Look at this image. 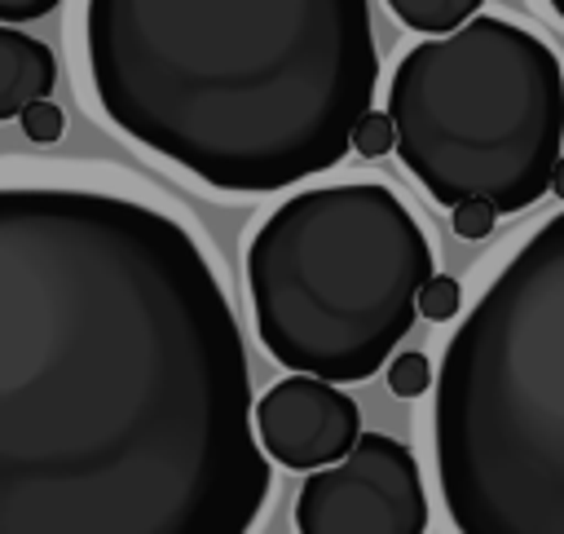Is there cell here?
Listing matches in <instances>:
<instances>
[{
    "mask_svg": "<svg viewBox=\"0 0 564 534\" xmlns=\"http://www.w3.org/2000/svg\"><path fill=\"white\" fill-rule=\"evenodd\" d=\"M449 216H454V234L458 238H485L494 229V221H498V212L485 199H463V203H454Z\"/></svg>",
    "mask_w": 564,
    "mask_h": 534,
    "instance_id": "cell-14",
    "label": "cell"
},
{
    "mask_svg": "<svg viewBox=\"0 0 564 534\" xmlns=\"http://www.w3.org/2000/svg\"><path fill=\"white\" fill-rule=\"evenodd\" d=\"M84 44L106 119L225 194L335 168L379 84L370 0H88Z\"/></svg>",
    "mask_w": 564,
    "mask_h": 534,
    "instance_id": "cell-2",
    "label": "cell"
},
{
    "mask_svg": "<svg viewBox=\"0 0 564 534\" xmlns=\"http://www.w3.org/2000/svg\"><path fill=\"white\" fill-rule=\"evenodd\" d=\"M397 154L410 177L454 207L485 199L524 212L551 185L564 141V71L555 49L489 13L414 44L388 84Z\"/></svg>",
    "mask_w": 564,
    "mask_h": 534,
    "instance_id": "cell-5",
    "label": "cell"
},
{
    "mask_svg": "<svg viewBox=\"0 0 564 534\" xmlns=\"http://www.w3.org/2000/svg\"><path fill=\"white\" fill-rule=\"evenodd\" d=\"M546 190H555V199L564 203V154L555 159V168H551V185H546Z\"/></svg>",
    "mask_w": 564,
    "mask_h": 534,
    "instance_id": "cell-16",
    "label": "cell"
},
{
    "mask_svg": "<svg viewBox=\"0 0 564 534\" xmlns=\"http://www.w3.org/2000/svg\"><path fill=\"white\" fill-rule=\"evenodd\" d=\"M53 4L57 0H0V22H31L53 13Z\"/></svg>",
    "mask_w": 564,
    "mask_h": 534,
    "instance_id": "cell-15",
    "label": "cell"
},
{
    "mask_svg": "<svg viewBox=\"0 0 564 534\" xmlns=\"http://www.w3.org/2000/svg\"><path fill=\"white\" fill-rule=\"evenodd\" d=\"M300 534H423L427 494L419 459L388 432H357L348 455L313 468L295 499Z\"/></svg>",
    "mask_w": 564,
    "mask_h": 534,
    "instance_id": "cell-6",
    "label": "cell"
},
{
    "mask_svg": "<svg viewBox=\"0 0 564 534\" xmlns=\"http://www.w3.org/2000/svg\"><path fill=\"white\" fill-rule=\"evenodd\" d=\"M485 0H388V9L410 26V31H423V35H445L454 26H463Z\"/></svg>",
    "mask_w": 564,
    "mask_h": 534,
    "instance_id": "cell-9",
    "label": "cell"
},
{
    "mask_svg": "<svg viewBox=\"0 0 564 534\" xmlns=\"http://www.w3.org/2000/svg\"><path fill=\"white\" fill-rule=\"evenodd\" d=\"M256 432L269 459L282 468H322L348 455V446L361 432V410L357 402L335 388V380L295 371L264 388V397L251 406Z\"/></svg>",
    "mask_w": 564,
    "mask_h": 534,
    "instance_id": "cell-7",
    "label": "cell"
},
{
    "mask_svg": "<svg viewBox=\"0 0 564 534\" xmlns=\"http://www.w3.org/2000/svg\"><path fill=\"white\" fill-rule=\"evenodd\" d=\"M348 146H352L357 154H366V159H379V154H388V150L397 146V132H392V115H388V110H375V106H366V110L357 115V124H352V137H348Z\"/></svg>",
    "mask_w": 564,
    "mask_h": 534,
    "instance_id": "cell-11",
    "label": "cell"
},
{
    "mask_svg": "<svg viewBox=\"0 0 564 534\" xmlns=\"http://www.w3.org/2000/svg\"><path fill=\"white\" fill-rule=\"evenodd\" d=\"M432 243L379 181L317 185L278 203L247 247L251 318L286 371L370 380L414 322Z\"/></svg>",
    "mask_w": 564,
    "mask_h": 534,
    "instance_id": "cell-4",
    "label": "cell"
},
{
    "mask_svg": "<svg viewBox=\"0 0 564 534\" xmlns=\"http://www.w3.org/2000/svg\"><path fill=\"white\" fill-rule=\"evenodd\" d=\"M18 124H22L26 141H40V146H48V141L62 137V110H57L48 97H31V102L18 110Z\"/></svg>",
    "mask_w": 564,
    "mask_h": 534,
    "instance_id": "cell-13",
    "label": "cell"
},
{
    "mask_svg": "<svg viewBox=\"0 0 564 534\" xmlns=\"http://www.w3.org/2000/svg\"><path fill=\"white\" fill-rule=\"evenodd\" d=\"M436 472L463 534H564V212L458 322L436 375Z\"/></svg>",
    "mask_w": 564,
    "mask_h": 534,
    "instance_id": "cell-3",
    "label": "cell"
},
{
    "mask_svg": "<svg viewBox=\"0 0 564 534\" xmlns=\"http://www.w3.org/2000/svg\"><path fill=\"white\" fill-rule=\"evenodd\" d=\"M269 481L198 238L110 190L0 185V534H242Z\"/></svg>",
    "mask_w": 564,
    "mask_h": 534,
    "instance_id": "cell-1",
    "label": "cell"
},
{
    "mask_svg": "<svg viewBox=\"0 0 564 534\" xmlns=\"http://www.w3.org/2000/svg\"><path fill=\"white\" fill-rule=\"evenodd\" d=\"M551 9H555V13H560V18H564V0H551Z\"/></svg>",
    "mask_w": 564,
    "mask_h": 534,
    "instance_id": "cell-17",
    "label": "cell"
},
{
    "mask_svg": "<svg viewBox=\"0 0 564 534\" xmlns=\"http://www.w3.org/2000/svg\"><path fill=\"white\" fill-rule=\"evenodd\" d=\"M388 388L397 397H419L432 388V362L423 353H397L388 362Z\"/></svg>",
    "mask_w": 564,
    "mask_h": 534,
    "instance_id": "cell-12",
    "label": "cell"
},
{
    "mask_svg": "<svg viewBox=\"0 0 564 534\" xmlns=\"http://www.w3.org/2000/svg\"><path fill=\"white\" fill-rule=\"evenodd\" d=\"M53 79H57L53 49L0 22V119H18V110L31 97H48Z\"/></svg>",
    "mask_w": 564,
    "mask_h": 534,
    "instance_id": "cell-8",
    "label": "cell"
},
{
    "mask_svg": "<svg viewBox=\"0 0 564 534\" xmlns=\"http://www.w3.org/2000/svg\"><path fill=\"white\" fill-rule=\"evenodd\" d=\"M458 305H463V287L449 278V274H436L432 269V278L419 287V300H414V313L419 318H427V322H449L454 313H458Z\"/></svg>",
    "mask_w": 564,
    "mask_h": 534,
    "instance_id": "cell-10",
    "label": "cell"
}]
</instances>
